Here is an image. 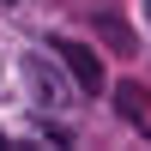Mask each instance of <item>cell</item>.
<instances>
[{"label":"cell","instance_id":"4","mask_svg":"<svg viewBox=\"0 0 151 151\" xmlns=\"http://www.w3.org/2000/svg\"><path fill=\"white\" fill-rule=\"evenodd\" d=\"M145 6H151V0H145Z\"/></svg>","mask_w":151,"mask_h":151},{"label":"cell","instance_id":"3","mask_svg":"<svg viewBox=\"0 0 151 151\" xmlns=\"http://www.w3.org/2000/svg\"><path fill=\"white\" fill-rule=\"evenodd\" d=\"M97 30H103V36H109L115 48H133V36H127V24H121V18H109V12L97 18Z\"/></svg>","mask_w":151,"mask_h":151},{"label":"cell","instance_id":"1","mask_svg":"<svg viewBox=\"0 0 151 151\" xmlns=\"http://www.w3.org/2000/svg\"><path fill=\"white\" fill-rule=\"evenodd\" d=\"M55 55L67 60V73H73V85H79L85 97H97V91H103V60H97V55H91L85 42H67V36H60V42H55Z\"/></svg>","mask_w":151,"mask_h":151},{"label":"cell","instance_id":"2","mask_svg":"<svg viewBox=\"0 0 151 151\" xmlns=\"http://www.w3.org/2000/svg\"><path fill=\"white\" fill-rule=\"evenodd\" d=\"M115 109H121V121H133V127H145V91L139 85H115Z\"/></svg>","mask_w":151,"mask_h":151}]
</instances>
